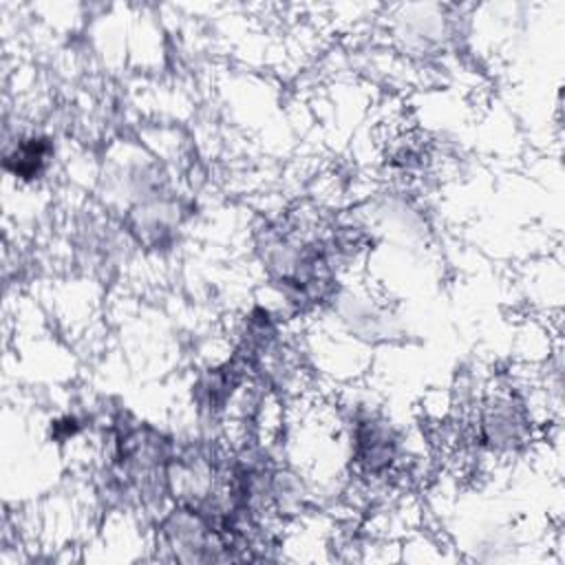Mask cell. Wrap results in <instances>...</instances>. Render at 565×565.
I'll return each mask as SVG.
<instances>
[{
  "label": "cell",
  "mask_w": 565,
  "mask_h": 565,
  "mask_svg": "<svg viewBox=\"0 0 565 565\" xmlns=\"http://www.w3.org/2000/svg\"><path fill=\"white\" fill-rule=\"evenodd\" d=\"M51 154H53V146H51L49 137L29 135V137L20 139L15 143V148L7 154L4 168L11 174H15L18 179L31 181V179H38L46 170Z\"/></svg>",
  "instance_id": "obj_1"
}]
</instances>
